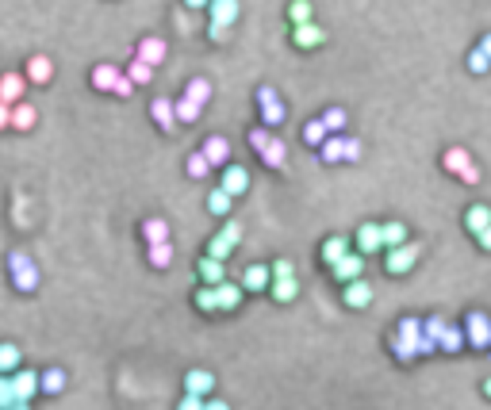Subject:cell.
<instances>
[{
	"label": "cell",
	"mask_w": 491,
	"mask_h": 410,
	"mask_svg": "<svg viewBox=\"0 0 491 410\" xmlns=\"http://www.w3.org/2000/svg\"><path fill=\"white\" fill-rule=\"evenodd\" d=\"M380 234H384V250L407 242V226H403V223H380Z\"/></svg>",
	"instance_id": "40"
},
{
	"label": "cell",
	"mask_w": 491,
	"mask_h": 410,
	"mask_svg": "<svg viewBox=\"0 0 491 410\" xmlns=\"http://www.w3.org/2000/svg\"><path fill=\"white\" fill-rule=\"evenodd\" d=\"M150 265H154V269H169V265H173V245L169 242H150Z\"/></svg>",
	"instance_id": "34"
},
{
	"label": "cell",
	"mask_w": 491,
	"mask_h": 410,
	"mask_svg": "<svg viewBox=\"0 0 491 410\" xmlns=\"http://www.w3.org/2000/svg\"><path fill=\"white\" fill-rule=\"evenodd\" d=\"M207 35H211V43H226V39H231V27H223V23H207Z\"/></svg>",
	"instance_id": "52"
},
{
	"label": "cell",
	"mask_w": 491,
	"mask_h": 410,
	"mask_svg": "<svg viewBox=\"0 0 491 410\" xmlns=\"http://www.w3.org/2000/svg\"><path fill=\"white\" fill-rule=\"evenodd\" d=\"M465 165H472V154L465 146H449L446 154H441V169L453 173V177H460V169H465Z\"/></svg>",
	"instance_id": "17"
},
{
	"label": "cell",
	"mask_w": 491,
	"mask_h": 410,
	"mask_svg": "<svg viewBox=\"0 0 491 410\" xmlns=\"http://www.w3.org/2000/svg\"><path fill=\"white\" fill-rule=\"evenodd\" d=\"M200 280H204V284H219V280H226V269H223L219 257L207 253L204 261H200Z\"/></svg>",
	"instance_id": "31"
},
{
	"label": "cell",
	"mask_w": 491,
	"mask_h": 410,
	"mask_svg": "<svg viewBox=\"0 0 491 410\" xmlns=\"http://www.w3.org/2000/svg\"><path fill=\"white\" fill-rule=\"evenodd\" d=\"M319 154H323L326 165H338V161L346 157V138H342V135H326L323 146H319Z\"/></svg>",
	"instance_id": "25"
},
{
	"label": "cell",
	"mask_w": 491,
	"mask_h": 410,
	"mask_svg": "<svg viewBox=\"0 0 491 410\" xmlns=\"http://www.w3.org/2000/svg\"><path fill=\"white\" fill-rule=\"evenodd\" d=\"M23 92H27V77H23V73H4V77H0V100L16 104V100H23Z\"/></svg>",
	"instance_id": "14"
},
{
	"label": "cell",
	"mask_w": 491,
	"mask_h": 410,
	"mask_svg": "<svg viewBox=\"0 0 491 410\" xmlns=\"http://www.w3.org/2000/svg\"><path fill=\"white\" fill-rule=\"evenodd\" d=\"M231 250H234V242H231V238H223V234H215L211 242H207V253L219 257V261H226V257H231Z\"/></svg>",
	"instance_id": "46"
},
{
	"label": "cell",
	"mask_w": 491,
	"mask_h": 410,
	"mask_svg": "<svg viewBox=\"0 0 491 410\" xmlns=\"http://www.w3.org/2000/svg\"><path fill=\"white\" fill-rule=\"evenodd\" d=\"M8 269H12L16 292H35L39 288V269H35V261L27 253H12L8 257Z\"/></svg>",
	"instance_id": "2"
},
{
	"label": "cell",
	"mask_w": 491,
	"mask_h": 410,
	"mask_svg": "<svg viewBox=\"0 0 491 410\" xmlns=\"http://www.w3.org/2000/svg\"><path fill=\"white\" fill-rule=\"evenodd\" d=\"M395 338H399V341H407V345H414V353H419L422 318H399V330H395Z\"/></svg>",
	"instance_id": "30"
},
{
	"label": "cell",
	"mask_w": 491,
	"mask_h": 410,
	"mask_svg": "<svg viewBox=\"0 0 491 410\" xmlns=\"http://www.w3.org/2000/svg\"><path fill=\"white\" fill-rule=\"evenodd\" d=\"M200 154L211 161V169H223L226 161H231V142H226L223 135H211V138H204Z\"/></svg>",
	"instance_id": "10"
},
{
	"label": "cell",
	"mask_w": 491,
	"mask_h": 410,
	"mask_svg": "<svg viewBox=\"0 0 491 410\" xmlns=\"http://www.w3.org/2000/svg\"><path fill=\"white\" fill-rule=\"evenodd\" d=\"M460 184H480V169H476V161H472V165H465V169H460Z\"/></svg>",
	"instance_id": "53"
},
{
	"label": "cell",
	"mask_w": 491,
	"mask_h": 410,
	"mask_svg": "<svg viewBox=\"0 0 491 410\" xmlns=\"http://www.w3.org/2000/svg\"><path fill=\"white\" fill-rule=\"evenodd\" d=\"M8 127H12V104L0 100V131H8Z\"/></svg>",
	"instance_id": "56"
},
{
	"label": "cell",
	"mask_w": 491,
	"mask_h": 410,
	"mask_svg": "<svg viewBox=\"0 0 491 410\" xmlns=\"http://www.w3.org/2000/svg\"><path fill=\"white\" fill-rule=\"evenodd\" d=\"M422 257V245L419 242H399L392 245V250H384V269H388V276H407L414 269V261Z\"/></svg>",
	"instance_id": "1"
},
{
	"label": "cell",
	"mask_w": 491,
	"mask_h": 410,
	"mask_svg": "<svg viewBox=\"0 0 491 410\" xmlns=\"http://www.w3.org/2000/svg\"><path fill=\"white\" fill-rule=\"evenodd\" d=\"M119 73L123 70H116V65H96V70H92V89H100V92H111V84L119 81Z\"/></svg>",
	"instance_id": "28"
},
{
	"label": "cell",
	"mask_w": 491,
	"mask_h": 410,
	"mask_svg": "<svg viewBox=\"0 0 491 410\" xmlns=\"http://www.w3.org/2000/svg\"><path fill=\"white\" fill-rule=\"evenodd\" d=\"M441 330H446V318H441V314H430V318L422 322V333H426V338H434V341L441 338Z\"/></svg>",
	"instance_id": "48"
},
{
	"label": "cell",
	"mask_w": 491,
	"mask_h": 410,
	"mask_svg": "<svg viewBox=\"0 0 491 410\" xmlns=\"http://www.w3.org/2000/svg\"><path fill=\"white\" fill-rule=\"evenodd\" d=\"M65 387V372L62 368H46L39 376V391H46V395H62Z\"/></svg>",
	"instance_id": "32"
},
{
	"label": "cell",
	"mask_w": 491,
	"mask_h": 410,
	"mask_svg": "<svg viewBox=\"0 0 491 410\" xmlns=\"http://www.w3.org/2000/svg\"><path fill=\"white\" fill-rule=\"evenodd\" d=\"M219 234H223V238H231V242L238 245V238H242V226H238V223H226V226H223Z\"/></svg>",
	"instance_id": "58"
},
{
	"label": "cell",
	"mask_w": 491,
	"mask_h": 410,
	"mask_svg": "<svg viewBox=\"0 0 491 410\" xmlns=\"http://www.w3.org/2000/svg\"><path fill=\"white\" fill-rule=\"evenodd\" d=\"M465 345H472V349H487L491 345V318L484 311H468L465 314Z\"/></svg>",
	"instance_id": "3"
},
{
	"label": "cell",
	"mask_w": 491,
	"mask_h": 410,
	"mask_svg": "<svg viewBox=\"0 0 491 410\" xmlns=\"http://www.w3.org/2000/svg\"><path fill=\"white\" fill-rule=\"evenodd\" d=\"M311 16H315L311 0H292V4H288V20H292V27H296V23H307Z\"/></svg>",
	"instance_id": "43"
},
{
	"label": "cell",
	"mask_w": 491,
	"mask_h": 410,
	"mask_svg": "<svg viewBox=\"0 0 491 410\" xmlns=\"http://www.w3.org/2000/svg\"><path fill=\"white\" fill-rule=\"evenodd\" d=\"M384 250V234H380V223H361L357 226V253H380Z\"/></svg>",
	"instance_id": "9"
},
{
	"label": "cell",
	"mask_w": 491,
	"mask_h": 410,
	"mask_svg": "<svg viewBox=\"0 0 491 410\" xmlns=\"http://www.w3.org/2000/svg\"><path fill=\"white\" fill-rule=\"evenodd\" d=\"M468 70H472V73H487V70H491V58H487L484 50H480V46L468 54Z\"/></svg>",
	"instance_id": "47"
},
{
	"label": "cell",
	"mask_w": 491,
	"mask_h": 410,
	"mask_svg": "<svg viewBox=\"0 0 491 410\" xmlns=\"http://www.w3.org/2000/svg\"><path fill=\"white\" fill-rule=\"evenodd\" d=\"M261 161H265L269 169H285V161H288V146L280 142L277 135H272L269 142H265V150H261Z\"/></svg>",
	"instance_id": "22"
},
{
	"label": "cell",
	"mask_w": 491,
	"mask_h": 410,
	"mask_svg": "<svg viewBox=\"0 0 491 410\" xmlns=\"http://www.w3.org/2000/svg\"><path fill=\"white\" fill-rule=\"evenodd\" d=\"M346 111L342 108H326L323 111V123H326V131H330V135H342V131H346Z\"/></svg>",
	"instance_id": "44"
},
{
	"label": "cell",
	"mask_w": 491,
	"mask_h": 410,
	"mask_svg": "<svg viewBox=\"0 0 491 410\" xmlns=\"http://www.w3.org/2000/svg\"><path fill=\"white\" fill-rule=\"evenodd\" d=\"M365 272V253H353L349 250L346 257H338L334 265H330V276H334L338 284H346V280H357V276Z\"/></svg>",
	"instance_id": "6"
},
{
	"label": "cell",
	"mask_w": 491,
	"mask_h": 410,
	"mask_svg": "<svg viewBox=\"0 0 491 410\" xmlns=\"http://www.w3.org/2000/svg\"><path fill=\"white\" fill-rule=\"evenodd\" d=\"M200 406H204V395H192V391H184L181 410H200Z\"/></svg>",
	"instance_id": "55"
},
{
	"label": "cell",
	"mask_w": 491,
	"mask_h": 410,
	"mask_svg": "<svg viewBox=\"0 0 491 410\" xmlns=\"http://www.w3.org/2000/svg\"><path fill=\"white\" fill-rule=\"evenodd\" d=\"M342 288H346V295H342V299H346V307L365 311L368 303H373V284H365L361 276H357V280H346Z\"/></svg>",
	"instance_id": "8"
},
{
	"label": "cell",
	"mask_w": 491,
	"mask_h": 410,
	"mask_svg": "<svg viewBox=\"0 0 491 410\" xmlns=\"http://www.w3.org/2000/svg\"><path fill=\"white\" fill-rule=\"evenodd\" d=\"M231 199H234V196L219 184L211 196H207V211H211V215H231Z\"/></svg>",
	"instance_id": "35"
},
{
	"label": "cell",
	"mask_w": 491,
	"mask_h": 410,
	"mask_svg": "<svg viewBox=\"0 0 491 410\" xmlns=\"http://www.w3.org/2000/svg\"><path fill=\"white\" fill-rule=\"evenodd\" d=\"M12 391H16V410H23L35 399V391H39V372L16 368L12 372Z\"/></svg>",
	"instance_id": "5"
},
{
	"label": "cell",
	"mask_w": 491,
	"mask_h": 410,
	"mask_svg": "<svg viewBox=\"0 0 491 410\" xmlns=\"http://www.w3.org/2000/svg\"><path fill=\"white\" fill-rule=\"evenodd\" d=\"M476 242H480V250H487V253H491V223H487L484 231L476 234Z\"/></svg>",
	"instance_id": "59"
},
{
	"label": "cell",
	"mask_w": 491,
	"mask_h": 410,
	"mask_svg": "<svg viewBox=\"0 0 491 410\" xmlns=\"http://www.w3.org/2000/svg\"><path fill=\"white\" fill-rule=\"evenodd\" d=\"M173 111H177V119H181V123H196V119L204 116V104H196V100L181 96V100L173 104Z\"/></svg>",
	"instance_id": "33"
},
{
	"label": "cell",
	"mask_w": 491,
	"mask_h": 410,
	"mask_svg": "<svg viewBox=\"0 0 491 410\" xmlns=\"http://www.w3.org/2000/svg\"><path fill=\"white\" fill-rule=\"evenodd\" d=\"M150 116H154V123L162 131H173V123H177V111H173V100H165V96H158L154 104H150Z\"/></svg>",
	"instance_id": "21"
},
{
	"label": "cell",
	"mask_w": 491,
	"mask_h": 410,
	"mask_svg": "<svg viewBox=\"0 0 491 410\" xmlns=\"http://www.w3.org/2000/svg\"><path fill=\"white\" fill-rule=\"evenodd\" d=\"M184 391H192V395H207V391H215V376L204 368H192L184 376Z\"/></svg>",
	"instance_id": "24"
},
{
	"label": "cell",
	"mask_w": 491,
	"mask_h": 410,
	"mask_svg": "<svg viewBox=\"0 0 491 410\" xmlns=\"http://www.w3.org/2000/svg\"><path fill=\"white\" fill-rule=\"evenodd\" d=\"M269 292L277 303H292L299 295V284H296V276H277V280H269Z\"/></svg>",
	"instance_id": "20"
},
{
	"label": "cell",
	"mask_w": 491,
	"mask_h": 410,
	"mask_svg": "<svg viewBox=\"0 0 491 410\" xmlns=\"http://www.w3.org/2000/svg\"><path fill=\"white\" fill-rule=\"evenodd\" d=\"M20 365H23L20 345H12V341H0V372H8V376H12Z\"/></svg>",
	"instance_id": "29"
},
{
	"label": "cell",
	"mask_w": 491,
	"mask_h": 410,
	"mask_svg": "<svg viewBox=\"0 0 491 410\" xmlns=\"http://www.w3.org/2000/svg\"><path fill=\"white\" fill-rule=\"evenodd\" d=\"M165 50H169V46H165L162 39H154V35H146V39L138 43L135 58H143V62H150V65H154V70H158V65L165 62Z\"/></svg>",
	"instance_id": "13"
},
{
	"label": "cell",
	"mask_w": 491,
	"mask_h": 410,
	"mask_svg": "<svg viewBox=\"0 0 491 410\" xmlns=\"http://www.w3.org/2000/svg\"><path fill=\"white\" fill-rule=\"evenodd\" d=\"M184 96H188V100H196V104H207V100H211V81L192 77V81L184 84Z\"/></svg>",
	"instance_id": "37"
},
{
	"label": "cell",
	"mask_w": 491,
	"mask_h": 410,
	"mask_svg": "<svg viewBox=\"0 0 491 410\" xmlns=\"http://www.w3.org/2000/svg\"><path fill=\"white\" fill-rule=\"evenodd\" d=\"M476 46H480V50H484V54H487V58H491V31H487V35H484V39H480Z\"/></svg>",
	"instance_id": "62"
},
{
	"label": "cell",
	"mask_w": 491,
	"mask_h": 410,
	"mask_svg": "<svg viewBox=\"0 0 491 410\" xmlns=\"http://www.w3.org/2000/svg\"><path fill=\"white\" fill-rule=\"evenodd\" d=\"M269 280H272L269 265H250V269H246V276H242V288H246V292H265Z\"/></svg>",
	"instance_id": "18"
},
{
	"label": "cell",
	"mask_w": 491,
	"mask_h": 410,
	"mask_svg": "<svg viewBox=\"0 0 491 410\" xmlns=\"http://www.w3.org/2000/svg\"><path fill=\"white\" fill-rule=\"evenodd\" d=\"M35 123H39V108H35V104L16 100V104H12V127H16V131H31Z\"/></svg>",
	"instance_id": "16"
},
{
	"label": "cell",
	"mask_w": 491,
	"mask_h": 410,
	"mask_svg": "<svg viewBox=\"0 0 491 410\" xmlns=\"http://www.w3.org/2000/svg\"><path fill=\"white\" fill-rule=\"evenodd\" d=\"M111 92H116V96H123V100H127V96H131V92H135V81H131V77H127V73H119V81H116V84H111Z\"/></svg>",
	"instance_id": "51"
},
{
	"label": "cell",
	"mask_w": 491,
	"mask_h": 410,
	"mask_svg": "<svg viewBox=\"0 0 491 410\" xmlns=\"http://www.w3.org/2000/svg\"><path fill=\"white\" fill-rule=\"evenodd\" d=\"M258 104H261V127H280V123L288 119V111H285V104H280L277 96V89H269V84H261L258 89Z\"/></svg>",
	"instance_id": "4"
},
{
	"label": "cell",
	"mask_w": 491,
	"mask_h": 410,
	"mask_svg": "<svg viewBox=\"0 0 491 410\" xmlns=\"http://www.w3.org/2000/svg\"><path fill=\"white\" fill-rule=\"evenodd\" d=\"M438 349L446 353V357H453V353L465 349V326H449V322H446V330H441V338H438Z\"/></svg>",
	"instance_id": "19"
},
{
	"label": "cell",
	"mask_w": 491,
	"mask_h": 410,
	"mask_svg": "<svg viewBox=\"0 0 491 410\" xmlns=\"http://www.w3.org/2000/svg\"><path fill=\"white\" fill-rule=\"evenodd\" d=\"M392 353H395V357H399V360H414V357H419V353H414V345H407V341H399V338H395V333H392Z\"/></svg>",
	"instance_id": "50"
},
{
	"label": "cell",
	"mask_w": 491,
	"mask_h": 410,
	"mask_svg": "<svg viewBox=\"0 0 491 410\" xmlns=\"http://www.w3.org/2000/svg\"><path fill=\"white\" fill-rule=\"evenodd\" d=\"M23 77L31 81V84H50V77H54V62L46 58V54H31V58H27Z\"/></svg>",
	"instance_id": "11"
},
{
	"label": "cell",
	"mask_w": 491,
	"mask_h": 410,
	"mask_svg": "<svg viewBox=\"0 0 491 410\" xmlns=\"http://www.w3.org/2000/svg\"><path fill=\"white\" fill-rule=\"evenodd\" d=\"M215 295H219V311H238V303H242V284H226V280H219V284H215Z\"/></svg>",
	"instance_id": "23"
},
{
	"label": "cell",
	"mask_w": 491,
	"mask_h": 410,
	"mask_svg": "<svg viewBox=\"0 0 491 410\" xmlns=\"http://www.w3.org/2000/svg\"><path fill=\"white\" fill-rule=\"evenodd\" d=\"M269 138H272V131L269 127H258V131H250V138H246V142H250V150H258V154H261Z\"/></svg>",
	"instance_id": "49"
},
{
	"label": "cell",
	"mask_w": 491,
	"mask_h": 410,
	"mask_svg": "<svg viewBox=\"0 0 491 410\" xmlns=\"http://www.w3.org/2000/svg\"><path fill=\"white\" fill-rule=\"evenodd\" d=\"M196 307H200L204 314H215V311H219V295H215V284H204V288L196 292Z\"/></svg>",
	"instance_id": "41"
},
{
	"label": "cell",
	"mask_w": 491,
	"mask_h": 410,
	"mask_svg": "<svg viewBox=\"0 0 491 410\" xmlns=\"http://www.w3.org/2000/svg\"><path fill=\"white\" fill-rule=\"evenodd\" d=\"M269 272H272V280H277V276H296V265H292V261H277V265H269Z\"/></svg>",
	"instance_id": "54"
},
{
	"label": "cell",
	"mask_w": 491,
	"mask_h": 410,
	"mask_svg": "<svg viewBox=\"0 0 491 410\" xmlns=\"http://www.w3.org/2000/svg\"><path fill=\"white\" fill-rule=\"evenodd\" d=\"M487 223H491V207L487 204H472L468 211H465V226H468L472 234H480Z\"/></svg>",
	"instance_id": "27"
},
{
	"label": "cell",
	"mask_w": 491,
	"mask_h": 410,
	"mask_svg": "<svg viewBox=\"0 0 491 410\" xmlns=\"http://www.w3.org/2000/svg\"><path fill=\"white\" fill-rule=\"evenodd\" d=\"M326 135H330V131H326L323 119H307L304 123V142H307V146H323Z\"/></svg>",
	"instance_id": "42"
},
{
	"label": "cell",
	"mask_w": 491,
	"mask_h": 410,
	"mask_svg": "<svg viewBox=\"0 0 491 410\" xmlns=\"http://www.w3.org/2000/svg\"><path fill=\"white\" fill-rule=\"evenodd\" d=\"M357 157H361V142H357V138H346V157H342V161H357Z\"/></svg>",
	"instance_id": "57"
},
{
	"label": "cell",
	"mask_w": 491,
	"mask_h": 410,
	"mask_svg": "<svg viewBox=\"0 0 491 410\" xmlns=\"http://www.w3.org/2000/svg\"><path fill=\"white\" fill-rule=\"evenodd\" d=\"M0 410H16V391H12V376L0 372Z\"/></svg>",
	"instance_id": "45"
},
{
	"label": "cell",
	"mask_w": 491,
	"mask_h": 410,
	"mask_svg": "<svg viewBox=\"0 0 491 410\" xmlns=\"http://www.w3.org/2000/svg\"><path fill=\"white\" fill-rule=\"evenodd\" d=\"M484 395H487V399H491V376H487V379H484Z\"/></svg>",
	"instance_id": "63"
},
{
	"label": "cell",
	"mask_w": 491,
	"mask_h": 410,
	"mask_svg": "<svg viewBox=\"0 0 491 410\" xmlns=\"http://www.w3.org/2000/svg\"><path fill=\"white\" fill-rule=\"evenodd\" d=\"M487 349H491V345H487Z\"/></svg>",
	"instance_id": "64"
},
{
	"label": "cell",
	"mask_w": 491,
	"mask_h": 410,
	"mask_svg": "<svg viewBox=\"0 0 491 410\" xmlns=\"http://www.w3.org/2000/svg\"><path fill=\"white\" fill-rule=\"evenodd\" d=\"M143 238H146V245H150V242H169L165 218H146V223H143Z\"/></svg>",
	"instance_id": "38"
},
{
	"label": "cell",
	"mask_w": 491,
	"mask_h": 410,
	"mask_svg": "<svg viewBox=\"0 0 491 410\" xmlns=\"http://www.w3.org/2000/svg\"><path fill=\"white\" fill-rule=\"evenodd\" d=\"M219 184H223L231 196H242L246 188H250V173H246L242 165H231V161H226V165H223V180H219Z\"/></svg>",
	"instance_id": "12"
},
{
	"label": "cell",
	"mask_w": 491,
	"mask_h": 410,
	"mask_svg": "<svg viewBox=\"0 0 491 410\" xmlns=\"http://www.w3.org/2000/svg\"><path fill=\"white\" fill-rule=\"evenodd\" d=\"M207 4H211V0H184L188 12H196V8H207Z\"/></svg>",
	"instance_id": "61"
},
{
	"label": "cell",
	"mask_w": 491,
	"mask_h": 410,
	"mask_svg": "<svg viewBox=\"0 0 491 410\" xmlns=\"http://www.w3.org/2000/svg\"><path fill=\"white\" fill-rule=\"evenodd\" d=\"M123 73H127V77L135 81V84H150V81H154V65L143 62V58H135V62H131Z\"/></svg>",
	"instance_id": "36"
},
{
	"label": "cell",
	"mask_w": 491,
	"mask_h": 410,
	"mask_svg": "<svg viewBox=\"0 0 491 410\" xmlns=\"http://www.w3.org/2000/svg\"><path fill=\"white\" fill-rule=\"evenodd\" d=\"M184 173L192 177V180H200V177H207V173H215V169H211V161H207V157L200 154V150H196V154L184 161Z\"/></svg>",
	"instance_id": "39"
},
{
	"label": "cell",
	"mask_w": 491,
	"mask_h": 410,
	"mask_svg": "<svg viewBox=\"0 0 491 410\" xmlns=\"http://www.w3.org/2000/svg\"><path fill=\"white\" fill-rule=\"evenodd\" d=\"M177 31H181V35H188V31H192V20H188V16L181 12V16H177Z\"/></svg>",
	"instance_id": "60"
},
{
	"label": "cell",
	"mask_w": 491,
	"mask_h": 410,
	"mask_svg": "<svg viewBox=\"0 0 491 410\" xmlns=\"http://www.w3.org/2000/svg\"><path fill=\"white\" fill-rule=\"evenodd\" d=\"M292 43H296L299 50H315V46H323V43H326V31H323V27H319L315 20L296 23V27H292Z\"/></svg>",
	"instance_id": "7"
},
{
	"label": "cell",
	"mask_w": 491,
	"mask_h": 410,
	"mask_svg": "<svg viewBox=\"0 0 491 410\" xmlns=\"http://www.w3.org/2000/svg\"><path fill=\"white\" fill-rule=\"evenodd\" d=\"M207 12H211V23L234 27V20H238V0H211Z\"/></svg>",
	"instance_id": "15"
},
{
	"label": "cell",
	"mask_w": 491,
	"mask_h": 410,
	"mask_svg": "<svg viewBox=\"0 0 491 410\" xmlns=\"http://www.w3.org/2000/svg\"><path fill=\"white\" fill-rule=\"evenodd\" d=\"M349 250H353V245H349V238L346 234H334V238H326V242H323V261L334 265L338 257H346Z\"/></svg>",
	"instance_id": "26"
}]
</instances>
